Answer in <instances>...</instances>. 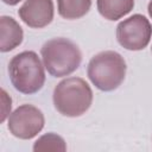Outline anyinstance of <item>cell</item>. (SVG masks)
I'll use <instances>...</instances> for the list:
<instances>
[{"instance_id": "7c38bea8", "label": "cell", "mask_w": 152, "mask_h": 152, "mask_svg": "<svg viewBox=\"0 0 152 152\" xmlns=\"http://www.w3.org/2000/svg\"><path fill=\"white\" fill-rule=\"evenodd\" d=\"M1 97H2V114H1V121H5L6 116L8 115V113L11 112V108H12V101H11V97L7 96L6 91L2 89L1 90Z\"/></svg>"}, {"instance_id": "6da1fadb", "label": "cell", "mask_w": 152, "mask_h": 152, "mask_svg": "<svg viewBox=\"0 0 152 152\" xmlns=\"http://www.w3.org/2000/svg\"><path fill=\"white\" fill-rule=\"evenodd\" d=\"M91 102L93 91L83 78L69 77L55 87L53 104L57 112L64 116H81L89 109Z\"/></svg>"}, {"instance_id": "5bb4252c", "label": "cell", "mask_w": 152, "mask_h": 152, "mask_svg": "<svg viewBox=\"0 0 152 152\" xmlns=\"http://www.w3.org/2000/svg\"><path fill=\"white\" fill-rule=\"evenodd\" d=\"M147 11H148V14H150V17L152 18V0L148 2V7H147Z\"/></svg>"}, {"instance_id": "3957f363", "label": "cell", "mask_w": 152, "mask_h": 152, "mask_svg": "<svg viewBox=\"0 0 152 152\" xmlns=\"http://www.w3.org/2000/svg\"><path fill=\"white\" fill-rule=\"evenodd\" d=\"M8 75L13 87L23 94H34L45 82V72L38 55L24 51L15 55L8 64Z\"/></svg>"}, {"instance_id": "30bf717a", "label": "cell", "mask_w": 152, "mask_h": 152, "mask_svg": "<svg viewBox=\"0 0 152 152\" xmlns=\"http://www.w3.org/2000/svg\"><path fill=\"white\" fill-rule=\"evenodd\" d=\"M58 13L65 19H78L88 13L91 0H57Z\"/></svg>"}, {"instance_id": "4fadbf2b", "label": "cell", "mask_w": 152, "mask_h": 152, "mask_svg": "<svg viewBox=\"0 0 152 152\" xmlns=\"http://www.w3.org/2000/svg\"><path fill=\"white\" fill-rule=\"evenodd\" d=\"M5 4H7V5H11V6H13V5H17L19 1H21V0H2Z\"/></svg>"}, {"instance_id": "8992f818", "label": "cell", "mask_w": 152, "mask_h": 152, "mask_svg": "<svg viewBox=\"0 0 152 152\" xmlns=\"http://www.w3.org/2000/svg\"><path fill=\"white\" fill-rule=\"evenodd\" d=\"M7 127L19 139H32L43 129L44 115L32 104H21L10 115Z\"/></svg>"}, {"instance_id": "52a82bcc", "label": "cell", "mask_w": 152, "mask_h": 152, "mask_svg": "<svg viewBox=\"0 0 152 152\" xmlns=\"http://www.w3.org/2000/svg\"><path fill=\"white\" fill-rule=\"evenodd\" d=\"M18 14L30 27H45L53 19L52 0H26L19 8Z\"/></svg>"}, {"instance_id": "5b68a950", "label": "cell", "mask_w": 152, "mask_h": 152, "mask_svg": "<svg viewBox=\"0 0 152 152\" xmlns=\"http://www.w3.org/2000/svg\"><path fill=\"white\" fill-rule=\"evenodd\" d=\"M152 36V26L150 21L141 14H134L116 27V38L121 46L127 50H142L150 43Z\"/></svg>"}, {"instance_id": "277c9868", "label": "cell", "mask_w": 152, "mask_h": 152, "mask_svg": "<svg viewBox=\"0 0 152 152\" xmlns=\"http://www.w3.org/2000/svg\"><path fill=\"white\" fill-rule=\"evenodd\" d=\"M126 62L115 51H102L95 55L88 64V77L103 91L116 89L125 80Z\"/></svg>"}, {"instance_id": "9c48e42d", "label": "cell", "mask_w": 152, "mask_h": 152, "mask_svg": "<svg viewBox=\"0 0 152 152\" xmlns=\"http://www.w3.org/2000/svg\"><path fill=\"white\" fill-rule=\"evenodd\" d=\"M134 0H97V10L108 20H118L129 13Z\"/></svg>"}, {"instance_id": "7a4b0ae2", "label": "cell", "mask_w": 152, "mask_h": 152, "mask_svg": "<svg viewBox=\"0 0 152 152\" xmlns=\"http://www.w3.org/2000/svg\"><path fill=\"white\" fill-rule=\"evenodd\" d=\"M40 53L45 69L55 77L72 74L82 61L78 46L66 38H52L48 40L43 45Z\"/></svg>"}, {"instance_id": "8fae6325", "label": "cell", "mask_w": 152, "mask_h": 152, "mask_svg": "<svg viewBox=\"0 0 152 152\" xmlns=\"http://www.w3.org/2000/svg\"><path fill=\"white\" fill-rule=\"evenodd\" d=\"M66 150L65 142L62 137L55 133H48L40 137L33 146V151L36 152H45V151H61L64 152Z\"/></svg>"}, {"instance_id": "ba28073f", "label": "cell", "mask_w": 152, "mask_h": 152, "mask_svg": "<svg viewBox=\"0 0 152 152\" xmlns=\"http://www.w3.org/2000/svg\"><path fill=\"white\" fill-rule=\"evenodd\" d=\"M23 42V28L12 18L2 15L0 18V50L2 52L15 49Z\"/></svg>"}, {"instance_id": "9a60e30c", "label": "cell", "mask_w": 152, "mask_h": 152, "mask_svg": "<svg viewBox=\"0 0 152 152\" xmlns=\"http://www.w3.org/2000/svg\"><path fill=\"white\" fill-rule=\"evenodd\" d=\"M151 50H152V48H151Z\"/></svg>"}]
</instances>
